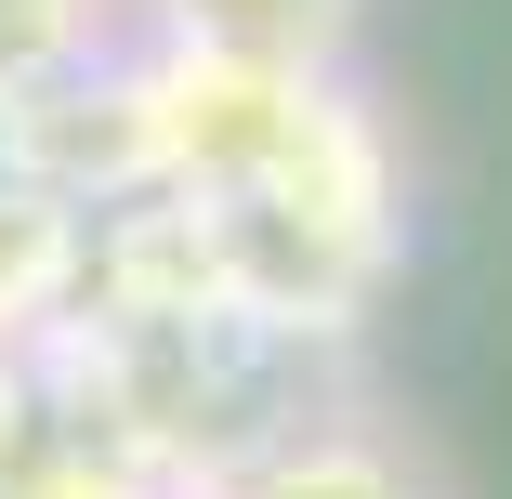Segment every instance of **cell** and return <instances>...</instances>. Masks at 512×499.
Wrapping results in <instances>:
<instances>
[{
  "label": "cell",
  "mask_w": 512,
  "mask_h": 499,
  "mask_svg": "<svg viewBox=\"0 0 512 499\" xmlns=\"http://www.w3.org/2000/svg\"><path fill=\"white\" fill-rule=\"evenodd\" d=\"M197 499H421V473H407V447L342 408V394H316L302 421H276L224 486H197Z\"/></svg>",
  "instance_id": "1"
},
{
  "label": "cell",
  "mask_w": 512,
  "mask_h": 499,
  "mask_svg": "<svg viewBox=\"0 0 512 499\" xmlns=\"http://www.w3.org/2000/svg\"><path fill=\"white\" fill-rule=\"evenodd\" d=\"M145 40H197L237 66H355L368 0H132Z\"/></svg>",
  "instance_id": "2"
},
{
  "label": "cell",
  "mask_w": 512,
  "mask_h": 499,
  "mask_svg": "<svg viewBox=\"0 0 512 499\" xmlns=\"http://www.w3.org/2000/svg\"><path fill=\"white\" fill-rule=\"evenodd\" d=\"M119 40H132V0H0V106L106 66Z\"/></svg>",
  "instance_id": "3"
}]
</instances>
